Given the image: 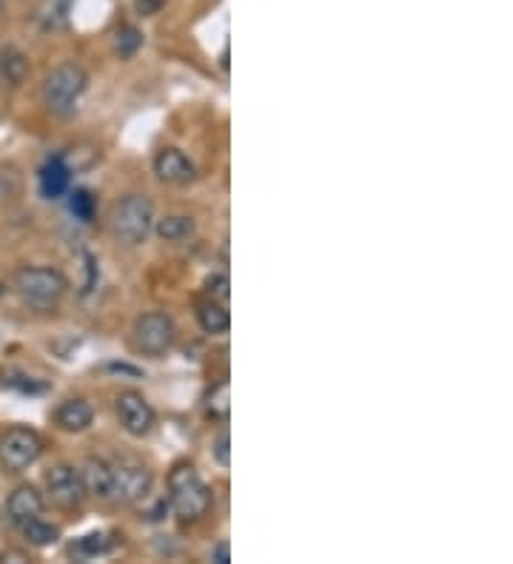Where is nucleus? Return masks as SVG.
Segmentation results:
<instances>
[{
	"instance_id": "obj_1",
	"label": "nucleus",
	"mask_w": 513,
	"mask_h": 564,
	"mask_svg": "<svg viewBox=\"0 0 513 564\" xmlns=\"http://www.w3.org/2000/svg\"><path fill=\"white\" fill-rule=\"evenodd\" d=\"M214 505L211 488L191 462H177L169 470V508L183 522H200Z\"/></svg>"
},
{
	"instance_id": "obj_2",
	"label": "nucleus",
	"mask_w": 513,
	"mask_h": 564,
	"mask_svg": "<svg viewBox=\"0 0 513 564\" xmlns=\"http://www.w3.org/2000/svg\"><path fill=\"white\" fill-rule=\"evenodd\" d=\"M86 92H89V72L75 60H66L46 75L40 86V100L49 114L72 117Z\"/></svg>"
},
{
	"instance_id": "obj_3",
	"label": "nucleus",
	"mask_w": 513,
	"mask_h": 564,
	"mask_svg": "<svg viewBox=\"0 0 513 564\" xmlns=\"http://www.w3.org/2000/svg\"><path fill=\"white\" fill-rule=\"evenodd\" d=\"M15 291L38 314H49L63 302L66 291H69V280L60 268L52 265H26L15 274Z\"/></svg>"
},
{
	"instance_id": "obj_4",
	"label": "nucleus",
	"mask_w": 513,
	"mask_h": 564,
	"mask_svg": "<svg viewBox=\"0 0 513 564\" xmlns=\"http://www.w3.org/2000/svg\"><path fill=\"white\" fill-rule=\"evenodd\" d=\"M109 226L117 243L143 245L154 228V203L146 194H126L112 206Z\"/></svg>"
},
{
	"instance_id": "obj_5",
	"label": "nucleus",
	"mask_w": 513,
	"mask_h": 564,
	"mask_svg": "<svg viewBox=\"0 0 513 564\" xmlns=\"http://www.w3.org/2000/svg\"><path fill=\"white\" fill-rule=\"evenodd\" d=\"M134 348L143 357L160 359L169 354L177 342V325L163 311H149L134 320Z\"/></svg>"
},
{
	"instance_id": "obj_6",
	"label": "nucleus",
	"mask_w": 513,
	"mask_h": 564,
	"mask_svg": "<svg viewBox=\"0 0 513 564\" xmlns=\"http://www.w3.org/2000/svg\"><path fill=\"white\" fill-rule=\"evenodd\" d=\"M43 456V436L32 428L15 425L0 433V465L9 473L29 470Z\"/></svg>"
},
{
	"instance_id": "obj_7",
	"label": "nucleus",
	"mask_w": 513,
	"mask_h": 564,
	"mask_svg": "<svg viewBox=\"0 0 513 564\" xmlns=\"http://www.w3.org/2000/svg\"><path fill=\"white\" fill-rule=\"evenodd\" d=\"M114 414L120 428L134 436V439H143L154 431L157 425V414H154L152 402L140 391H120L114 396Z\"/></svg>"
},
{
	"instance_id": "obj_8",
	"label": "nucleus",
	"mask_w": 513,
	"mask_h": 564,
	"mask_svg": "<svg viewBox=\"0 0 513 564\" xmlns=\"http://www.w3.org/2000/svg\"><path fill=\"white\" fill-rule=\"evenodd\" d=\"M152 488L154 473L146 465H140V462H120V465H114V502H123V505L146 502Z\"/></svg>"
},
{
	"instance_id": "obj_9",
	"label": "nucleus",
	"mask_w": 513,
	"mask_h": 564,
	"mask_svg": "<svg viewBox=\"0 0 513 564\" xmlns=\"http://www.w3.org/2000/svg\"><path fill=\"white\" fill-rule=\"evenodd\" d=\"M46 493H49V502L60 510L80 508L86 502V488H83L80 470L75 465H66V462L55 465L46 473Z\"/></svg>"
},
{
	"instance_id": "obj_10",
	"label": "nucleus",
	"mask_w": 513,
	"mask_h": 564,
	"mask_svg": "<svg viewBox=\"0 0 513 564\" xmlns=\"http://www.w3.org/2000/svg\"><path fill=\"white\" fill-rule=\"evenodd\" d=\"M154 174L157 180H163L166 186H189L197 180V169L189 160V154L174 146H166L154 154Z\"/></svg>"
},
{
	"instance_id": "obj_11",
	"label": "nucleus",
	"mask_w": 513,
	"mask_h": 564,
	"mask_svg": "<svg viewBox=\"0 0 513 564\" xmlns=\"http://www.w3.org/2000/svg\"><path fill=\"white\" fill-rule=\"evenodd\" d=\"M46 510V499L35 485H18L6 499V516L15 527H23L32 519H40Z\"/></svg>"
},
{
	"instance_id": "obj_12",
	"label": "nucleus",
	"mask_w": 513,
	"mask_h": 564,
	"mask_svg": "<svg viewBox=\"0 0 513 564\" xmlns=\"http://www.w3.org/2000/svg\"><path fill=\"white\" fill-rule=\"evenodd\" d=\"M38 183H40V194L46 200H60L66 197V191L72 188V166L63 154H55L49 157L38 171Z\"/></svg>"
},
{
	"instance_id": "obj_13",
	"label": "nucleus",
	"mask_w": 513,
	"mask_h": 564,
	"mask_svg": "<svg viewBox=\"0 0 513 564\" xmlns=\"http://www.w3.org/2000/svg\"><path fill=\"white\" fill-rule=\"evenodd\" d=\"M80 479H83V488H86V496L92 499H112L114 490V465L100 459V456H89L80 468Z\"/></svg>"
},
{
	"instance_id": "obj_14",
	"label": "nucleus",
	"mask_w": 513,
	"mask_h": 564,
	"mask_svg": "<svg viewBox=\"0 0 513 564\" xmlns=\"http://www.w3.org/2000/svg\"><path fill=\"white\" fill-rule=\"evenodd\" d=\"M52 419H55V425L60 428V431L83 433V431H89V428H92V422H95V408H92L86 399L75 396V399L60 402Z\"/></svg>"
},
{
	"instance_id": "obj_15",
	"label": "nucleus",
	"mask_w": 513,
	"mask_h": 564,
	"mask_svg": "<svg viewBox=\"0 0 513 564\" xmlns=\"http://www.w3.org/2000/svg\"><path fill=\"white\" fill-rule=\"evenodd\" d=\"M197 322H200V328L211 334V337H223L228 334V328H231V314H228V305L226 302H217V300H203L197 305Z\"/></svg>"
},
{
	"instance_id": "obj_16",
	"label": "nucleus",
	"mask_w": 513,
	"mask_h": 564,
	"mask_svg": "<svg viewBox=\"0 0 513 564\" xmlns=\"http://www.w3.org/2000/svg\"><path fill=\"white\" fill-rule=\"evenodd\" d=\"M117 545L114 533H106V530H95V533H86L80 536L75 545L69 547V556L75 559H97V556H109Z\"/></svg>"
},
{
	"instance_id": "obj_17",
	"label": "nucleus",
	"mask_w": 513,
	"mask_h": 564,
	"mask_svg": "<svg viewBox=\"0 0 513 564\" xmlns=\"http://www.w3.org/2000/svg\"><path fill=\"white\" fill-rule=\"evenodd\" d=\"M152 231H157L163 243H186L194 234V220L186 214H169L163 220H154Z\"/></svg>"
},
{
	"instance_id": "obj_18",
	"label": "nucleus",
	"mask_w": 513,
	"mask_h": 564,
	"mask_svg": "<svg viewBox=\"0 0 513 564\" xmlns=\"http://www.w3.org/2000/svg\"><path fill=\"white\" fill-rule=\"evenodd\" d=\"M66 203H69V214L80 223H92L95 220L97 200L89 188H69L66 191Z\"/></svg>"
},
{
	"instance_id": "obj_19",
	"label": "nucleus",
	"mask_w": 513,
	"mask_h": 564,
	"mask_svg": "<svg viewBox=\"0 0 513 564\" xmlns=\"http://www.w3.org/2000/svg\"><path fill=\"white\" fill-rule=\"evenodd\" d=\"M75 0H43L38 9V20L43 29H63L69 23V12H72Z\"/></svg>"
},
{
	"instance_id": "obj_20",
	"label": "nucleus",
	"mask_w": 513,
	"mask_h": 564,
	"mask_svg": "<svg viewBox=\"0 0 513 564\" xmlns=\"http://www.w3.org/2000/svg\"><path fill=\"white\" fill-rule=\"evenodd\" d=\"M18 530L26 536V542L35 547H49L60 539V527L43 522V516H40V519H32V522H26V525L18 527Z\"/></svg>"
},
{
	"instance_id": "obj_21",
	"label": "nucleus",
	"mask_w": 513,
	"mask_h": 564,
	"mask_svg": "<svg viewBox=\"0 0 513 564\" xmlns=\"http://www.w3.org/2000/svg\"><path fill=\"white\" fill-rule=\"evenodd\" d=\"M228 414H231V391H228V382H220L206 396V416L214 422H228Z\"/></svg>"
},
{
	"instance_id": "obj_22",
	"label": "nucleus",
	"mask_w": 513,
	"mask_h": 564,
	"mask_svg": "<svg viewBox=\"0 0 513 564\" xmlns=\"http://www.w3.org/2000/svg\"><path fill=\"white\" fill-rule=\"evenodd\" d=\"M29 72V60L20 55L18 49H3V57H0V75H6V80L12 86H20L23 77Z\"/></svg>"
},
{
	"instance_id": "obj_23",
	"label": "nucleus",
	"mask_w": 513,
	"mask_h": 564,
	"mask_svg": "<svg viewBox=\"0 0 513 564\" xmlns=\"http://www.w3.org/2000/svg\"><path fill=\"white\" fill-rule=\"evenodd\" d=\"M140 46H143V35L134 26H120L114 32V55L120 60H132L140 52Z\"/></svg>"
},
{
	"instance_id": "obj_24",
	"label": "nucleus",
	"mask_w": 513,
	"mask_h": 564,
	"mask_svg": "<svg viewBox=\"0 0 513 564\" xmlns=\"http://www.w3.org/2000/svg\"><path fill=\"white\" fill-rule=\"evenodd\" d=\"M211 456L220 468H228L231 465V439H228V431L217 433V439L211 442Z\"/></svg>"
},
{
	"instance_id": "obj_25",
	"label": "nucleus",
	"mask_w": 513,
	"mask_h": 564,
	"mask_svg": "<svg viewBox=\"0 0 513 564\" xmlns=\"http://www.w3.org/2000/svg\"><path fill=\"white\" fill-rule=\"evenodd\" d=\"M12 379H3V385L6 388H15L20 394H43V385H40L38 379H32V376L26 374H9Z\"/></svg>"
},
{
	"instance_id": "obj_26",
	"label": "nucleus",
	"mask_w": 513,
	"mask_h": 564,
	"mask_svg": "<svg viewBox=\"0 0 513 564\" xmlns=\"http://www.w3.org/2000/svg\"><path fill=\"white\" fill-rule=\"evenodd\" d=\"M206 294H209L211 300L226 302L228 305V277L226 274H211L209 280H206Z\"/></svg>"
},
{
	"instance_id": "obj_27",
	"label": "nucleus",
	"mask_w": 513,
	"mask_h": 564,
	"mask_svg": "<svg viewBox=\"0 0 513 564\" xmlns=\"http://www.w3.org/2000/svg\"><path fill=\"white\" fill-rule=\"evenodd\" d=\"M209 559L214 564H228V562H231V547H228V542H217V545L211 547Z\"/></svg>"
},
{
	"instance_id": "obj_28",
	"label": "nucleus",
	"mask_w": 513,
	"mask_h": 564,
	"mask_svg": "<svg viewBox=\"0 0 513 564\" xmlns=\"http://www.w3.org/2000/svg\"><path fill=\"white\" fill-rule=\"evenodd\" d=\"M137 3H140V9H143V12H152V9H157L163 0H137Z\"/></svg>"
},
{
	"instance_id": "obj_29",
	"label": "nucleus",
	"mask_w": 513,
	"mask_h": 564,
	"mask_svg": "<svg viewBox=\"0 0 513 564\" xmlns=\"http://www.w3.org/2000/svg\"><path fill=\"white\" fill-rule=\"evenodd\" d=\"M3 9H6V0H0V15H3Z\"/></svg>"
},
{
	"instance_id": "obj_30",
	"label": "nucleus",
	"mask_w": 513,
	"mask_h": 564,
	"mask_svg": "<svg viewBox=\"0 0 513 564\" xmlns=\"http://www.w3.org/2000/svg\"><path fill=\"white\" fill-rule=\"evenodd\" d=\"M0 57H3V49H0ZM0 77H3V75H0Z\"/></svg>"
}]
</instances>
